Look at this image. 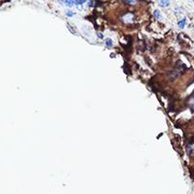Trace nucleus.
I'll use <instances>...</instances> for the list:
<instances>
[{"mask_svg": "<svg viewBox=\"0 0 194 194\" xmlns=\"http://www.w3.org/2000/svg\"><path fill=\"white\" fill-rule=\"evenodd\" d=\"M132 19H133V14H131V13L125 14V15L123 16V20H124L125 22H131Z\"/></svg>", "mask_w": 194, "mask_h": 194, "instance_id": "obj_2", "label": "nucleus"}, {"mask_svg": "<svg viewBox=\"0 0 194 194\" xmlns=\"http://www.w3.org/2000/svg\"><path fill=\"white\" fill-rule=\"evenodd\" d=\"M98 36L101 37V38H103V35L101 34V33H98Z\"/></svg>", "mask_w": 194, "mask_h": 194, "instance_id": "obj_10", "label": "nucleus"}, {"mask_svg": "<svg viewBox=\"0 0 194 194\" xmlns=\"http://www.w3.org/2000/svg\"><path fill=\"white\" fill-rule=\"evenodd\" d=\"M153 15H154V17L156 18V19H161V18H162L161 13H160V10H154V12H153Z\"/></svg>", "mask_w": 194, "mask_h": 194, "instance_id": "obj_4", "label": "nucleus"}, {"mask_svg": "<svg viewBox=\"0 0 194 194\" xmlns=\"http://www.w3.org/2000/svg\"><path fill=\"white\" fill-rule=\"evenodd\" d=\"M177 25H178V27H180V29H184V27H186V18H183L182 20L178 21Z\"/></svg>", "mask_w": 194, "mask_h": 194, "instance_id": "obj_1", "label": "nucleus"}, {"mask_svg": "<svg viewBox=\"0 0 194 194\" xmlns=\"http://www.w3.org/2000/svg\"><path fill=\"white\" fill-rule=\"evenodd\" d=\"M105 44H106V46H108V47H112L113 46V42H112L111 39H107V40L105 41Z\"/></svg>", "mask_w": 194, "mask_h": 194, "instance_id": "obj_6", "label": "nucleus"}, {"mask_svg": "<svg viewBox=\"0 0 194 194\" xmlns=\"http://www.w3.org/2000/svg\"><path fill=\"white\" fill-rule=\"evenodd\" d=\"M158 4L160 5V6H164V7L167 6V7H168L169 5H170V2H169V1H159Z\"/></svg>", "mask_w": 194, "mask_h": 194, "instance_id": "obj_5", "label": "nucleus"}, {"mask_svg": "<svg viewBox=\"0 0 194 194\" xmlns=\"http://www.w3.org/2000/svg\"><path fill=\"white\" fill-rule=\"evenodd\" d=\"M190 107H191V109H193L194 110V97L190 99Z\"/></svg>", "mask_w": 194, "mask_h": 194, "instance_id": "obj_8", "label": "nucleus"}, {"mask_svg": "<svg viewBox=\"0 0 194 194\" xmlns=\"http://www.w3.org/2000/svg\"><path fill=\"white\" fill-rule=\"evenodd\" d=\"M84 3H85V1H75V5H82Z\"/></svg>", "mask_w": 194, "mask_h": 194, "instance_id": "obj_9", "label": "nucleus"}, {"mask_svg": "<svg viewBox=\"0 0 194 194\" xmlns=\"http://www.w3.org/2000/svg\"><path fill=\"white\" fill-rule=\"evenodd\" d=\"M60 3L63 5H65V6H68V7H71V6H73V5H75V1H69V0H67V1H62Z\"/></svg>", "mask_w": 194, "mask_h": 194, "instance_id": "obj_3", "label": "nucleus"}, {"mask_svg": "<svg viewBox=\"0 0 194 194\" xmlns=\"http://www.w3.org/2000/svg\"><path fill=\"white\" fill-rule=\"evenodd\" d=\"M73 15H74V13L72 12V10H67V12H66V16H68V17H72Z\"/></svg>", "mask_w": 194, "mask_h": 194, "instance_id": "obj_7", "label": "nucleus"}]
</instances>
